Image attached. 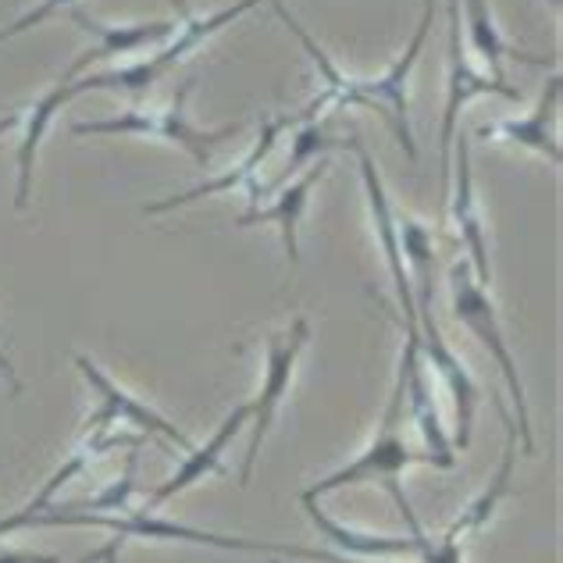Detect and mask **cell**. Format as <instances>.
<instances>
[{"instance_id": "cell-25", "label": "cell", "mask_w": 563, "mask_h": 563, "mask_svg": "<svg viewBox=\"0 0 563 563\" xmlns=\"http://www.w3.org/2000/svg\"><path fill=\"white\" fill-rule=\"evenodd\" d=\"M71 4H79V0H40L36 8H29L22 19H14L11 25H4L0 29V43L4 40H14V36H22V33H29V29H36V25H43L47 19H54L57 11H68Z\"/></svg>"}, {"instance_id": "cell-17", "label": "cell", "mask_w": 563, "mask_h": 563, "mask_svg": "<svg viewBox=\"0 0 563 563\" xmlns=\"http://www.w3.org/2000/svg\"><path fill=\"white\" fill-rule=\"evenodd\" d=\"M272 4H275V14H278V19L289 25V33L303 43V51L310 54V62L318 65L321 82H324V90H321V93H318V97L310 100L307 108H303V118H307V122H314L318 111H321V108H329V103H332L335 111H346V108H367V97H364V90H361V79L346 76V71L339 68V65L332 62V57H329V51L318 47V43L310 40V33H307V29H303L300 22L292 19L289 8L282 4V0H272Z\"/></svg>"}, {"instance_id": "cell-2", "label": "cell", "mask_w": 563, "mask_h": 563, "mask_svg": "<svg viewBox=\"0 0 563 563\" xmlns=\"http://www.w3.org/2000/svg\"><path fill=\"white\" fill-rule=\"evenodd\" d=\"M450 307H453V318L461 321L464 329L485 346L488 357L496 361L503 382H507V393L514 399V410H517L514 428L521 432V446H525V453H536V435H531L528 396H525L521 372H517L510 339H507V332H503V324H499V310L493 303V289H485V286H478V282H474L467 261H456L453 268H450Z\"/></svg>"}, {"instance_id": "cell-21", "label": "cell", "mask_w": 563, "mask_h": 563, "mask_svg": "<svg viewBox=\"0 0 563 563\" xmlns=\"http://www.w3.org/2000/svg\"><path fill=\"white\" fill-rule=\"evenodd\" d=\"M464 8H467L464 11L467 40H471L474 54H478L482 62L488 65V71H493V79L507 82V71H503V62H507V57H517V62H525V65H545V62L553 65V57H536V54L514 51L510 43L503 40L499 25L493 19V8H488V0H464Z\"/></svg>"}, {"instance_id": "cell-5", "label": "cell", "mask_w": 563, "mask_h": 563, "mask_svg": "<svg viewBox=\"0 0 563 563\" xmlns=\"http://www.w3.org/2000/svg\"><path fill=\"white\" fill-rule=\"evenodd\" d=\"M261 0H235V4L221 8L214 14H207V19H186L179 25V33H172V43L168 47H161L157 54H151L146 62H136V65H125V68H103V71H86L82 79H76V90L79 97L82 93H93V90H111V93H146L154 82H161L168 76V71L183 62L186 54H192L197 47H203L207 40L214 33H221L225 25H232L235 19H243L246 11H254Z\"/></svg>"}, {"instance_id": "cell-14", "label": "cell", "mask_w": 563, "mask_h": 563, "mask_svg": "<svg viewBox=\"0 0 563 563\" xmlns=\"http://www.w3.org/2000/svg\"><path fill=\"white\" fill-rule=\"evenodd\" d=\"M246 424H250V399H246V404H240V407H232V410L225 413V421H221V424L214 428V435L207 439L203 446H192V450L186 453V461H183L179 467H175V474H172V478H168L165 485H157V488H154L143 510L157 514L168 499L183 496L186 488H192V485L203 482V478H211V474H218V478H229L225 450L232 446V439L240 435Z\"/></svg>"}, {"instance_id": "cell-28", "label": "cell", "mask_w": 563, "mask_h": 563, "mask_svg": "<svg viewBox=\"0 0 563 563\" xmlns=\"http://www.w3.org/2000/svg\"><path fill=\"white\" fill-rule=\"evenodd\" d=\"M307 563H378V560H357V556H343V553H329V550H310Z\"/></svg>"}, {"instance_id": "cell-22", "label": "cell", "mask_w": 563, "mask_h": 563, "mask_svg": "<svg viewBox=\"0 0 563 563\" xmlns=\"http://www.w3.org/2000/svg\"><path fill=\"white\" fill-rule=\"evenodd\" d=\"M389 493L396 499L399 514H404L407 521V536L413 539V556H421L424 563H464V539L450 536V531H442V536H428V531L421 528L418 514H413V507L407 503L404 488H399V482H389Z\"/></svg>"}, {"instance_id": "cell-20", "label": "cell", "mask_w": 563, "mask_h": 563, "mask_svg": "<svg viewBox=\"0 0 563 563\" xmlns=\"http://www.w3.org/2000/svg\"><path fill=\"white\" fill-rule=\"evenodd\" d=\"M499 413H503V421H507V450H503V461H499V471L493 474V482L485 485V493L478 499H471L464 514L456 517V521L446 528L450 536L456 539H467V536H478V531L493 521V514L503 499L510 496V478H514V456H517V428H514V418H510V410L499 404Z\"/></svg>"}, {"instance_id": "cell-11", "label": "cell", "mask_w": 563, "mask_h": 563, "mask_svg": "<svg viewBox=\"0 0 563 563\" xmlns=\"http://www.w3.org/2000/svg\"><path fill=\"white\" fill-rule=\"evenodd\" d=\"M68 19L76 22L93 43L76 57V62H71V65L65 68V76L57 79V82H76V76H82V71L90 68L93 62H108V57H114V54H136V51H143V47H157L161 40H172V33L179 29L172 19L111 25V22L93 19V14L86 11L82 4H71V8H68Z\"/></svg>"}, {"instance_id": "cell-30", "label": "cell", "mask_w": 563, "mask_h": 563, "mask_svg": "<svg viewBox=\"0 0 563 563\" xmlns=\"http://www.w3.org/2000/svg\"><path fill=\"white\" fill-rule=\"evenodd\" d=\"M22 118H25V114H22L19 108H14V111H8V114H0V140H4L8 132H11L14 125H19V122H22Z\"/></svg>"}, {"instance_id": "cell-23", "label": "cell", "mask_w": 563, "mask_h": 563, "mask_svg": "<svg viewBox=\"0 0 563 563\" xmlns=\"http://www.w3.org/2000/svg\"><path fill=\"white\" fill-rule=\"evenodd\" d=\"M136 467H140V453L132 446L129 461H125V471L122 478L111 482L103 493H97L93 499H82V503H68L65 510H86V514H122V510H132L129 499L136 493Z\"/></svg>"}, {"instance_id": "cell-29", "label": "cell", "mask_w": 563, "mask_h": 563, "mask_svg": "<svg viewBox=\"0 0 563 563\" xmlns=\"http://www.w3.org/2000/svg\"><path fill=\"white\" fill-rule=\"evenodd\" d=\"M0 375H4V382L11 385V393H22V382H19V375H14V367H11L4 350H0Z\"/></svg>"}, {"instance_id": "cell-16", "label": "cell", "mask_w": 563, "mask_h": 563, "mask_svg": "<svg viewBox=\"0 0 563 563\" xmlns=\"http://www.w3.org/2000/svg\"><path fill=\"white\" fill-rule=\"evenodd\" d=\"M563 79L553 76L545 82V90L539 97V103L531 108L528 114L521 118H499V122H488L478 129L482 140H496V143H510V146H525V151H536L550 161L553 168H560V140L553 132V122H556V108H560V86Z\"/></svg>"}, {"instance_id": "cell-24", "label": "cell", "mask_w": 563, "mask_h": 563, "mask_svg": "<svg viewBox=\"0 0 563 563\" xmlns=\"http://www.w3.org/2000/svg\"><path fill=\"white\" fill-rule=\"evenodd\" d=\"M332 146H346V140H329L324 132L318 129V122H300V129H296L292 136V154H289V179L296 172H300L303 165H310V161H318V154L332 151Z\"/></svg>"}, {"instance_id": "cell-26", "label": "cell", "mask_w": 563, "mask_h": 563, "mask_svg": "<svg viewBox=\"0 0 563 563\" xmlns=\"http://www.w3.org/2000/svg\"><path fill=\"white\" fill-rule=\"evenodd\" d=\"M0 563H62V556L33 550H0Z\"/></svg>"}, {"instance_id": "cell-6", "label": "cell", "mask_w": 563, "mask_h": 563, "mask_svg": "<svg viewBox=\"0 0 563 563\" xmlns=\"http://www.w3.org/2000/svg\"><path fill=\"white\" fill-rule=\"evenodd\" d=\"M307 343H310V321L303 314H296L286 329H278V332H272L268 339H264V378H261L257 396L250 399V424H246L250 428V446H246V456H243L240 485H250V478H254L261 446H264V439H268L272 424L278 418L282 399L289 396L296 364H300Z\"/></svg>"}, {"instance_id": "cell-10", "label": "cell", "mask_w": 563, "mask_h": 563, "mask_svg": "<svg viewBox=\"0 0 563 563\" xmlns=\"http://www.w3.org/2000/svg\"><path fill=\"white\" fill-rule=\"evenodd\" d=\"M450 214L453 229L461 235V243L467 246V264L478 286L493 289V264H488V240H485V221H482V203L474 192V172H471V140L467 132L453 136V157H450Z\"/></svg>"}, {"instance_id": "cell-13", "label": "cell", "mask_w": 563, "mask_h": 563, "mask_svg": "<svg viewBox=\"0 0 563 563\" xmlns=\"http://www.w3.org/2000/svg\"><path fill=\"white\" fill-rule=\"evenodd\" d=\"M146 435H122V432H111V428H82V439H79V446L71 450L62 467H57L47 482L40 485V493L25 503V507H19L14 514L8 517H0V536H11V531H22L29 525V517H36L43 510H51V503L54 496L62 493V488L71 482V478H79V474L90 467L97 456L103 453H111V450H122V446H140Z\"/></svg>"}, {"instance_id": "cell-15", "label": "cell", "mask_w": 563, "mask_h": 563, "mask_svg": "<svg viewBox=\"0 0 563 563\" xmlns=\"http://www.w3.org/2000/svg\"><path fill=\"white\" fill-rule=\"evenodd\" d=\"M332 165L324 157L310 161L303 175H292V179L278 189V197L272 207H254V211H246L235 225L240 229H254V225H275L282 232V246H286V257L289 264L296 268L300 264V221H303V211L310 203V192H314V186L324 179V172H329Z\"/></svg>"}, {"instance_id": "cell-19", "label": "cell", "mask_w": 563, "mask_h": 563, "mask_svg": "<svg viewBox=\"0 0 563 563\" xmlns=\"http://www.w3.org/2000/svg\"><path fill=\"white\" fill-rule=\"evenodd\" d=\"M79 97L76 82H54L47 93H43L33 108L25 114V136L19 143V186H14V207L25 211L29 197H33V168H36V154L43 146V136H47L51 122L57 118V111L68 108L71 100Z\"/></svg>"}, {"instance_id": "cell-12", "label": "cell", "mask_w": 563, "mask_h": 563, "mask_svg": "<svg viewBox=\"0 0 563 563\" xmlns=\"http://www.w3.org/2000/svg\"><path fill=\"white\" fill-rule=\"evenodd\" d=\"M300 122H303V111L268 118V122H264V129H261V140L243 154L240 165H232L229 172H221V175H214V179H207V183L192 186V189H186V192H175V197H165V200L146 203V207H143V214H168V211H175V207L197 203V200H203V197H218V192L240 189V186L250 189V200H261V186H257V172H261V165H264V161H268V154L275 151V143L282 140V132L296 129Z\"/></svg>"}, {"instance_id": "cell-9", "label": "cell", "mask_w": 563, "mask_h": 563, "mask_svg": "<svg viewBox=\"0 0 563 563\" xmlns=\"http://www.w3.org/2000/svg\"><path fill=\"white\" fill-rule=\"evenodd\" d=\"M432 22H435V0H424L421 22H418V29H413L404 57L385 68L378 79H361L367 108H375L385 122H389L396 143L404 146V154L410 161H418V146H413V132H410V71H413V65H418V57L424 51L428 33H432Z\"/></svg>"}, {"instance_id": "cell-1", "label": "cell", "mask_w": 563, "mask_h": 563, "mask_svg": "<svg viewBox=\"0 0 563 563\" xmlns=\"http://www.w3.org/2000/svg\"><path fill=\"white\" fill-rule=\"evenodd\" d=\"M25 528H103L118 539H143V542H186V545H211L225 553H275L286 556V542H257L240 536H218V531L189 528L179 521H165L151 510H122V514H86V510H65L51 507L36 517H29Z\"/></svg>"}, {"instance_id": "cell-3", "label": "cell", "mask_w": 563, "mask_h": 563, "mask_svg": "<svg viewBox=\"0 0 563 563\" xmlns=\"http://www.w3.org/2000/svg\"><path fill=\"white\" fill-rule=\"evenodd\" d=\"M192 93V82H183L179 93L172 97L165 111H143L132 108L125 114L114 118H93V122H76L71 132L76 136H146V140H161L172 146H183V151L197 161L200 168H211V157L221 143L235 140L246 129L243 122H232L225 129H200L189 122L186 114V100Z\"/></svg>"}, {"instance_id": "cell-31", "label": "cell", "mask_w": 563, "mask_h": 563, "mask_svg": "<svg viewBox=\"0 0 563 563\" xmlns=\"http://www.w3.org/2000/svg\"><path fill=\"white\" fill-rule=\"evenodd\" d=\"M172 8L179 11V19H183V22H186V19H192V11H189V4H186V0H172Z\"/></svg>"}, {"instance_id": "cell-7", "label": "cell", "mask_w": 563, "mask_h": 563, "mask_svg": "<svg viewBox=\"0 0 563 563\" xmlns=\"http://www.w3.org/2000/svg\"><path fill=\"white\" fill-rule=\"evenodd\" d=\"M76 367L79 375L86 378V385L93 389L97 396V410L90 413V421H86V428H114V424H125L132 428L136 435H157V439H168L172 446H179L183 453H189L197 442H192L179 424H172L165 413H157L146 399L132 396L129 389H122L97 361H90L86 353H76Z\"/></svg>"}, {"instance_id": "cell-27", "label": "cell", "mask_w": 563, "mask_h": 563, "mask_svg": "<svg viewBox=\"0 0 563 563\" xmlns=\"http://www.w3.org/2000/svg\"><path fill=\"white\" fill-rule=\"evenodd\" d=\"M122 539H111L108 545H100L97 553H90V556H82V563H118V556H122Z\"/></svg>"}, {"instance_id": "cell-18", "label": "cell", "mask_w": 563, "mask_h": 563, "mask_svg": "<svg viewBox=\"0 0 563 563\" xmlns=\"http://www.w3.org/2000/svg\"><path fill=\"white\" fill-rule=\"evenodd\" d=\"M303 503V514L307 521L321 531V539L343 550L346 556H357V560H393V556H413V539L410 536H375V531H361V528H350L343 521L329 517L318 499H300Z\"/></svg>"}, {"instance_id": "cell-8", "label": "cell", "mask_w": 563, "mask_h": 563, "mask_svg": "<svg viewBox=\"0 0 563 563\" xmlns=\"http://www.w3.org/2000/svg\"><path fill=\"white\" fill-rule=\"evenodd\" d=\"M446 19H450V82H446V108H442V129H439V165H442V192L450 189V157H453V136H456V118H461L464 103L474 97L499 93L507 100H521V90L503 79L474 71L467 62V51L461 43V0H446Z\"/></svg>"}, {"instance_id": "cell-4", "label": "cell", "mask_w": 563, "mask_h": 563, "mask_svg": "<svg viewBox=\"0 0 563 563\" xmlns=\"http://www.w3.org/2000/svg\"><path fill=\"white\" fill-rule=\"evenodd\" d=\"M404 410H407V399H404V375L396 372L393 382V393H389V404L382 410V421H378V435L367 442V450L353 456L350 464H343L339 471H332L329 478L314 482L310 488H303L300 499H321L329 493H339V488H350V485H364V482H396L399 474L413 464H428L435 467V461L428 453H418L404 439Z\"/></svg>"}]
</instances>
